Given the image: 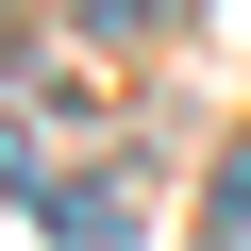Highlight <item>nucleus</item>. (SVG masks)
Returning a JSON list of instances; mask_svg holds the SVG:
<instances>
[{
	"mask_svg": "<svg viewBox=\"0 0 251 251\" xmlns=\"http://www.w3.org/2000/svg\"><path fill=\"white\" fill-rule=\"evenodd\" d=\"M34 184H50V151H34V117L0 100V201H34Z\"/></svg>",
	"mask_w": 251,
	"mask_h": 251,
	"instance_id": "nucleus-2",
	"label": "nucleus"
},
{
	"mask_svg": "<svg viewBox=\"0 0 251 251\" xmlns=\"http://www.w3.org/2000/svg\"><path fill=\"white\" fill-rule=\"evenodd\" d=\"M34 218H50L67 251H117V234H134V168H84V184H34Z\"/></svg>",
	"mask_w": 251,
	"mask_h": 251,
	"instance_id": "nucleus-1",
	"label": "nucleus"
},
{
	"mask_svg": "<svg viewBox=\"0 0 251 251\" xmlns=\"http://www.w3.org/2000/svg\"><path fill=\"white\" fill-rule=\"evenodd\" d=\"M201 234H218V251H234V234H251V151H234V168H218V201H201Z\"/></svg>",
	"mask_w": 251,
	"mask_h": 251,
	"instance_id": "nucleus-3",
	"label": "nucleus"
},
{
	"mask_svg": "<svg viewBox=\"0 0 251 251\" xmlns=\"http://www.w3.org/2000/svg\"><path fill=\"white\" fill-rule=\"evenodd\" d=\"M84 17H100V34H151V17H168V0H84Z\"/></svg>",
	"mask_w": 251,
	"mask_h": 251,
	"instance_id": "nucleus-4",
	"label": "nucleus"
}]
</instances>
